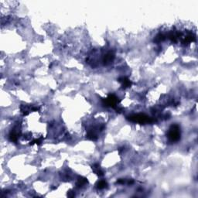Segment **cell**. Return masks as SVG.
Segmentation results:
<instances>
[{
  "instance_id": "cell-1",
  "label": "cell",
  "mask_w": 198,
  "mask_h": 198,
  "mask_svg": "<svg viewBox=\"0 0 198 198\" xmlns=\"http://www.w3.org/2000/svg\"><path fill=\"white\" fill-rule=\"evenodd\" d=\"M168 137L173 142H176L179 139L180 133H179V129L178 125H174L170 128L169 133H168Z\"/></svg>"
},
{
  "instance_id": "cell-2",
  "label": "cell",
  "mask_w": 198,
  "mask_h": 198,
  "mask_svg": "<svg viewBox=\"0 0 198 198\" xmlns=\"http://www.w3.org/2000/svg\"><path fill=\"white\" fill-rule=\"evenodd\" d=\"M97 186H98V189L102 190V189H104V188L106 187L107 183H106V181H104V180H101V181L98 182V184Z\"/></svg>"
}]
</instances>
